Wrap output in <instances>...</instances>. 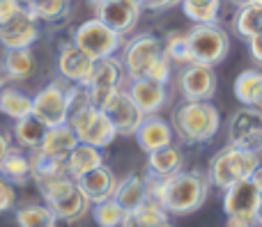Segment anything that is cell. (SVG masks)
<instances>
[{
  "instance_id": "cell-4",
  "label": "cell",
  "mask_w": 262,
  "mask_h": 227,
  "mask_svg": "<svg viewBox=\"0 0 262 227\" xmlns=\"http://www.w3.org/2000/svg\"><path fill=\"white\" fill-rule=\"evenodd\" d=\"M37 188H39L41 197H44V205H49L51 211L62 223L69 225L78 223L92 207V202L88 200L85 193L78 186V182L74 177H69V174L53 179V182L39 184Z\"/></svg>"
},
{
  "instance_id": "cell-35",
  "label": "cell",
  "mask_w": 262,
  "mask_h": 227,
  "mask_svg": "<svg viewBox=\"0 0 262 227\" xmlns=\"http://www.w3.org/2000/svg\"><path fill=\"white\" fill-rule=\"evenodd\" d=\"M124 216H127V211L122 209V205L115 197H108L104 202L92 205V218H95V223L99 227H120Z\"/></svg>"
},
{
  "instance_id": "cell-47",
  "label": "cell",
  "mask_w": 262,
  "mask_h": 227,
  "mask_svg": "<svg viewBox=\"0 0 262 227\" xmlns=\"http://www.w3.org/2000/svg\"><path fill=\"white\" fill-rule=\"evenodd\" d=\"M5 85V73H3V69H0V87Z\"/></svg>"
},
{
  "instance_id": "cell-25",
  "label": "cell",
  "mask_w": 262,
  "mask_h": 227,
  "mask_svg": "<svg viewBox=\"0 0 262 227\" xmlns=\"http://www.w3.org/2000/svg\"><path fill=\"white\" fill-rule=\"evenodd\" d=\"M35 67L37 62L30 48H5L3 64H0L5 81H28Z\"/></svg>"
},
{
  "instance_id": "cell-50",
  "label": "cell",
  "mask_w": 262,
  "mask_h": 227,
  "mask_svg": "<svg viewBox=\"0 0 262 227\" xmlns=\"http://www.w3.org/2000/svg\"><path fill=\"white\" fill-rule=\"evenodd\" d=\"M253 3H255V5H262V0H253Z\"/></svg>"
},
{
  "instance_id": "cell-1",
  "label": "cell",
  "mask_w": 262,
  "mask_h": 227,
  "mask_svg": "<svg viewBox=\"0 0 262 227\" xmlns=\"http://www.w3.org/2000/svg\"><path fill=\"white\" fill-rule=\"evenodd\" d=\"M207 193L209 177L200 172L180 170L168 179H157L147 174V195L154 197L172 216H186L198 211L207 200Z\"/></svg>"
},
{
  "instance_id": "cell-22",
  "label": "cell",
  "mask_w": 262,
  "mask_h": 227,
  "mask_svg": "<svg viewBox=\"0 0 262 227\" xmlns=\"http://www.w3.org/2000/svg\"><path fill=\"white\" fill-rule=\"evenodd\" d=\"M76 145H78L76 133H74V129L64 122V124H58V127H49L39 149L44 152V154L58 159V161H67V156L72 154V149Z\"/></svg>"
},
{
  "instance_id": "cell-23",
  "label": "cell",
  "mask_w": 262,
  "mask_h": 227,
  "mask_svg": "<svg viewBox=\"0 0 262 227\" xmlns=\"http://www.w3.org/2000/svg\"><path fill=\"white\" fill-rule=\"evenodd\" d=\"M184 165V156L175 145L161 147L147 154V174L157 179H168L172 174H177Z\"/></svg>"
},
{
  "instance_id": "cell-45",
  "label": "cell",
  "mask_w": 262,
  "mask_h": 227,
  "mask_svg": "<svg viewBox=\"0 0 262 227\" xmlns=\"http://www.w3.org/2000/svg\"><path fill=\"white\" fill-rule=\"evenodd\" d=\"M152 3H154V0H140V5H143V9H149V7H152Z\"/></svg>"
},
{
  "instance_id": "cell-33",
  "label": "cell",
  "mask_w": 262,
  "mask_h": 227,
  "mask_svg": "<svg viewBox=\"0 0 262 227\" xmlns=\"http://www.w3.org/2000/svg\"><path fill=\"white\" fill-rule=\"evenodd\" d=\"M18 227H58V216L49 205H26L16 209Z\"/></svg>"
},
{
  "instance_id": "cell-42",
  "label": "cell",
  "mask_w": 262,
  "mask_h": 227,
  "mask_svg": "<svg viewBox=\"0 0 262 227\" xmlns=\"http://www.w3.org/2000/svg\"><path fill=\"white\" fill-rule=\"evenodd\" d=\"M9 147H12V138H9L5 131H0V161L5 159V154L9 152Z\"/></svg>"
},
{
  "instance_id": "cell-19",
  "label": "cell",
  "mask_w": 262,
  "mask_h": 227,
  "mask_svg": "<svg viewBox=\"0 0 262 227\" xmlns=\"http://www.w3.org/2000/svg\"><path fill=\"white\" fill-rule=\"evenodd\" d=\"M172 138H175V131H172V124H168L163 117L159 115H145V119L140 122L138 131H136V142L143 152H154L161 149V147L172 145Z\"/></svg>"
},
{
  "instance_id": "cell-14",
  "label": "cell",
  "mask_w": 262,
  "mask_h": 227,
  "mask_svg": "<svg viewBox=\"0 0 262 227\" xmlns=\"http://www.w3.org/2000/svg\"><path fill=\"white\" fill-rule=\"evenodd\" d=\"M177 85H180L184 101H209L216 92L214 67L200 62L184 64V69L180 71V78H177Z\"/></svg>"
},
{
  "instance_id": "cell-41",
  "label": "cell",
  "mask_w": 262,
  "mask_h": 227,
  "mask_svg": "<svg viewBox=\"0 0 262 227\" xmlns=\"http://www.w3.org/2000/svg\"><path fill=\"white\" fill-rule=\"evenodd\" d=\"M175 5H182V0H154L149 9H152V12H163V9L175 7Z\"/></svg>"
},
{
  "instance_id": "cell-40",
  "label": "cell",
  "mask_w": 262,
  "mask_h": 227,
  "mask_svg": "<svg viewBox=\"0 0 262 227\" xmlns=\"http://www.w3.org/2000/svg\"><path fill=\"white\" fill-rule=\"evenodd\" d=\"M249 51H251V55H253L255 62L262 64V32L249 39Z\"/></svg>"
},
{
  "instance_id": "cell-32",
  "label": "cell",
  "mask_w": 262,
  "mask_h": 227,
  "mask_svg": "<svg viewBox=\"0 0 262 227\" xmlns=\"http://www.w3.org/2000/svg\"><path fill=\"white\" fill-rule=\"evenodd\" d=\"M235 32L242 37V39L249 41L251 37L260 35L262 32V5H242L239 12L235 16V23H232Z\"/></svg>"
},
{
  "instance_id": "cell-7",
  "label": "cell",
  "mask_w": 262,
  "mask_h": 227,
  "mask_svg": "<svg viewBox=\"0 0 262 227\" xmlns=\"http://www.w3.org/2000/svg\"><path fill=\"white\" fill-rule=\"evenodd\" d=\"M223 211L232 227H262V193L251 179L232 184L223 195Z\"/></svg>"
},
{
  "instance_id": "cell-2",
  "label": "cell",
  "mask_w": 262,
  "mask_h": 227,
  "mask_svg": "<svg viewBox=\"0 0 262 227\" xmlns=\"http://www.w3.org/2000/svg\"><path fill=\"white\" fill-rule=\"evenodd\" d=\"M221 115L212 101H184L172 113V131L184 145H203L219 133Z\"/></svg>"
},
{
  "instance_id": "cell-12",
  "label": "cell",
  "mask_w": 262,
  "mask_h": 227,
  "mask_svg": "<svg viewBox=\"0 0 262 227\" xmlns=\"http://www.w3.org/2000/svg\"><path fill=\"white\" fill-rule=\"evenodd\" d=\"M228 142L249 152H262V110L244 106L230 117Z\"/></svg>"
},
{
  "instance_id": "cell-3",
  "label": "cell",
  "mask_w": 262,
  "mask_h": 227,
  "mask_svg": "<svg viewBox=\"0 0 262 227\" xmlns=\"http://www.w3.org/2000/svg\"><path fill=\"white\" fill-rule=\"evenodd\" d=\"M67 124L74 129L78 142H85V145H95L99 149L113 145V140L118 138V131L111 124L108 115L101 108H97L95 104H90L85 96V90L81 87L78 96L74 99L72 110H69V119Z\"/></svg>"
},
{
  "instance_id": "cell-20",
  "label": "cell",
  "mask_w": 262,
  "mask_h": 227,
  "mask_svg": "<svg viewBox=\"0 0 262 227\" xmlns=\"http://www.w3.org/2000/svg\"><path fill=\"white\" fill-rule=\"evenodd\" d=\"M81 191L85 193V197L97 205V202H104L108 197L115 195V188H118V182L120 179L115 177V172L111 170V165H99V168L90 170L88 174H83L81 179H76Z\"/></svg>"
},
{
  "instance_id": "cell-16",
  "label": "cell",
  "mask_w": 262,
  "mask_h": 227,
  "mask_svg": "<svg viewBox=\"0 0 262 227\" xmlns=\"http://www.w3.org/2000/svg\"><path fill=\"white\" fill-rule=\"evenodd\" d=\"M140 14H143L140 0H101L99 5H95V16L124 37L136 30Z\"/></svg>"
},
{
  "instance_id": "cell-13",
  "label": "cell",
  "mask_w": 262,
  "mask_h": 227,
  "mask_svg": "<svg viewBox=\"0 0 262 227\" xmlns=\"http://www.w3.org/2000/svg\"><path fill=\"white\" fill-rule=\"evenodd\" d=\"M101 110L108 115V119L115 127L118 136H136L140 122L145 119L143 110H140L138 106H136V101L131 99L127 87H120V90L106 101Z\"/></svg>"
},
{
  "instance_id": "cell-34",
  "label": "cell",
  "mask_w": 262,
  "mask_h": 227,
  "mask_svg": "<svg viewBox=\"0 0 262 227\" xmlns=\"http://www.w3.org/2000/svg\"><path fill=\"white\" fill-rule=\"evenodd\" d=\"M182 12L193 23H216L221 0H182Z\"/></svg>"
},
{
  "instance_id": "cell-11",
  "label": "cell",
  "mask_w": 262,
  "mask_h": 227,
  "mask_svg": "<svg viewBox=\"0 0 262 227\" xmlns=\"http://www.w3.org/2000/svg\"><path fill=\"white\" fill-rule=\"evenodd\" d=\"M163 55V41L159 37L149 35H136L122 46V67L129 81L134 78H145L152 69V64Z\"/></svg>"
},
{
  "instance_id": "cell-43",
  "label": "cell",
  "mask_w": 262,
  "mask_h": 227,
  "mask_svg": "<svg viewBox=\"0 0 262 227\" xmlns=\"http://www.w3.org/2000/svg\"><path fill=\"white\" fill-rule=\"evenodd\" d=\"M251 182H253L255 186H258V191L262 193V163H260L258 168L253 170V174H251Z\"/></svg>"
},
{
  "instance_id": "cell-6",
  "label": "cell",
  "mask_w": 262,
  "mask_h": 227,
  "mask_svg": "<svg viewBox=\"0 0 262 227\" xmlns=\"http://www.w3.org/2000/svg\"><path fill=\"white\" fill-rule=\"evenodd\" d=\"M83 85H74L67 83L64 78L49 83L44 90H39L32 96V115L39 117L46 127H58L69 119V110H72L74 99L78 96Z\"/></svg>"
},
{
  "instance_id": "cell-48",
  "label": "cell",
  "mask_w": 262,
  "mask_h": 227,
  "mask_svg": "<svg viewBox=\"0 0 262 227\" xmlns=\"http://www.w3.org/2000/svg\"><path fill=\"white\" fill-rule=\"evenodd\" d=\"M88 3H90V5H99L101 0H88Z\"/></svg>"
},
{
  "instance_id": "cell-9",
  "label": "cell",
  "mask_w": 262,
  "mask_h": 227,
  "mask_svg": "<svg viewBox=\"0 0 262 227\" xmlns=\"http://www.w3.org/2000/svg\"><path fill=\"white\" fill-rule=\"evenodd\" d=\"M191 62L216 67L230 51V39L216 23H195L189 30Z\"/></svg>"
},
{
  "instance_id": "cell-46",
  "label": "cell",
  "mask_w": 262,
  "mask_h": 227,
  "mask_svg": "<svg viewBox=\"0 0 262 227\" xmlns=\"http://www.w3.org/2000/svg\"><path fill=\"white\" fill-rule=\"evenodd\" d=\"M232 3H235V5H239V7H242V5H251V3H253V0H232Z\"/></svg>"
},
{
  "instance_id": "cell-5",
  "label": "cell",
  "mask_w": 262,
  "mask_h": 227,
  "mask_svg": "<svg viewBox=\"0 0 262 227\" xmlns=\"http://www.w3.org/2000/svg\"><path fill=\"white\" fill-rule=\"evenodd\" d=\"M260 165L258 152H249L242 149V147H235L228 142L221 152L212 159L209 163V184L221 191L230 188L232 184L244 182V179H251L253 170Z\"/></svg>"
},
{
  "instance_id": "cell-51",
  "label": "cell",
  "mask_w": 262,
  "mask_h": 227,
  "mask_svg": "<svg viewBox=\"0 0 262 227\" xmlns=\"http://www.w3.org/2000/svg\"><path fill=\"white\" fill-rule=\"evenodd\" d=\"M228 227H232V225H228Z\"/></svg>"
},
{
  "instance_id": "cell-44",
  "label": "cell",
  "mask_w": 262,
  "mask_h": 227,
  "mask_svg": "<svg viewBox=\"0 0 262 227\" xmlns=\"http://www.w3.org/2000/svg\"><path fill=\"white\" fill-rule=\"evenodd\" d=\"M251 106H255L258 110H262V83H260V87L255 90V94H253V104Z\"/></svg>"
},
{
  "instance_id": "cell-17",
  "label": "cell",
  "mask_w": 262,
  "mask_h": 227,
  "mask_svg": "<svg viewBox=\"0 0 262 227\" xmlns=\"http://www.w3.org/2000/svg\"><path fill=\"white\" fill-rule=\"evenodd\" d=\"M95 62L90 55L83 48H78L74 41H67V44L60 46L58 53V71L60 76L67 83H74V85H85L88 78H90L92 69H95Z\"/></svg>"
},
{
  "instance_id": "cell-49",
  "label": "cell",
  "mask_w": 262,
  "mask_h": 227,
  "mask_svg": "<svg viewBox=\"0 0 262 227\" xmlns=\"http://www.w3.org/2000/svg\"><path fill=\"white\" fill-rule=\"evenodd\" d=\"M159 227H172L170 223H163V225H159Z\"/></svg>"
},
{
  "instance_id": "cell-31",
  "label": "cell",
  "mask_w": 262,
  "mask_h": 227,
  "mask_svg": "<svg viewBox=\"0 0 262 227\" xmlns=\"http://www.w3.org/2000/svg\"><path fill=\"white\" fill-rule=\"evenodd\" d=\"M23 5L35 14L37 21L46 23L64 21L72 9V0H23Z\"/></svg>"
},
{
  "instance_id": "cell-38",
  "label": "cell",
  "mask_w": 262,
  "mask_h": 227,
  "mask_svg": "<svg viewBox=\"0 0 262 227\" xmlns=\"http://www.w3.org/2000/svg\"><path fill=\"white\" fill-rule=\"evenodd\" d=\"M14 205H16V188H14L12 182H7L0 174V216L12 211Z\"/></svg>"
},
{
  "instance_id": "cell-29",
  "label": "cell",
  "mask_w": 262,
  "mask_h": 227,
  "mask_svg": "<svg viewBox=\"0 0 262 227\" xmlns=\"http://www.w3.org/2000/svg\"><path fill=\"white\" fill-rule=\"evenodd\" d=\"M30 165H32V182H35L37 186L69 174L64 161H58V159H53V156L44 154L39 147H37V149H30Z\"/></svg>"
},
{
  "instance_id": "cell-27",
  "label": "cell",
  "mask_w": 262,
  "mask_h": 227,
  "mask_svg": "<svg viewBox=\"0 0 262 227\" xmlns=\"http://www.w3.org/2000/svg\"><path fill=\"white\" fill-rule=\"evenodd\" d=\"M46 131H49V127H46L44 122H41L39 117H35V115H28V117L23 119H16L14 122V129H12V138L16 140L18 147H23V149H37V147H41V140H44Z\"/></svg>"
},
{
  "instance_id": "cell-15",
  "label": "cell",
  "mask_w": 262,
  "mask_h": 227,
  "mask_svg": "<svg viewBox=\"0 0 262 227\" xmlns=\"http://www.w3.org/2000/svg\"><path fill=\"white\" fill-rule=\"evenodd\" d=\"M39 37V21L23 5L12 18L0 23V44L5 48H30Z\"/></svg>"
},
{
  "instance_id": "cell-21",
  "label": "cell",
  "mask_w": 262,
  "mask_h": 227,
  "mask_svg": "<svg viewBox=\"0 0 262 227\" xmlns=\"http://www.w3.org/2000/svg\"><path fill=\"white\" fill-rule=\"evenodd\" d=\"M0 174L14 186H26L32 182V165H30V152L23 147H9L5 159L0 161Z\"/></svg>"
},
{
  "instance_id": "cell-28",
  "label": "cell",
  "mask_w": 262,
  "mask_h": 227,
  "mask_svg": "<svg viewBox=\"0 0 262 227\" xmlns=\"http://www.w3.org/2000/svg\"><path fill=\"white\" fill-rule=\"evenodd\" d=\"M168 216L170 214L154 197H147L138 209L127 211V216H124L120 227H159V225L168 223Z\"/></svg>"
},
{
  "instance_id": "cell-37",
  "label": "cell",
  "mask_w": 262,
  "mask_h": 227,
  "mask_svg": "<svg viewBox=\"0 0 262 227\" xmlns=\"http://www.w3.org/2000/svg\"><path fill=\"white\" fill-rule=\"evenodd\" d=\"M262 83V71L258 69H246L237 76L235 81V96L242 106H251L253 104V94Z\"/></svg>"
},
{
  "instance_id": "cell-30",
  "label": "cell",
  "mask_w": 262,
  "mask_h": 227,
  "mask_svg": "<svg viewBox=\"0 0 262 227\" xmlns=\"http://www.w3.org/2000/svg\"><path fill=\"white\" fill-rule=\"evenodd\" d=\"M32 96H28L26 92L16 90V87L3 85L0 87V113L9 119H23L28 115H32Z\"/></svg>"
},
{
  "instance_id": "cell-10",
  "label": "cell",
  "mask_w": 262,
  "mask_h": 227,
  "mask_svg": "<svg viewBox=\"0 0 262 227\" xmlns=\"http://www.w3.org/2000/svg\"><path fill=\"white\" fill-rule=\"evenodd\" d=\"M124 76H127V73H124L122 60H118L115 55L104 58V60H97L90 78H88V83L83 85L88 101L95 104L97 108H104L106 101L122 87Z\"/></svg>"
},
{
  "instance_id": "cell-24",
  "label": "cell",
  "mask_w": 262,
  "mask_h": 227,
  "mask_svg": "<svg viewBox=\"0 0 262 227\" xmlns=\"http://www.w3.org/2000/svg\"><path fill=\"white\" fill-rule=\"evenodd\" d=\"M67 172L69 177L74 179H81L83 174H88L90 170L99 168V165H104V152L99 149V147L95 145H85V142H78L76 147L72 149V154L67 156Z\"/></svg>"
},
{
  "instance_id": "cell-36",
  "label": "cell",
  "mask_w": 262,
  "mask_h": 227,
  "mask_svg": "<svg viewBox=\"0 0 262 227\" xmlns=\"http://www.w3.org/2000/svg\"><path fill=\"white\" fill-rule=\"evenodd\" d=\"M163 53L175 64H191V48H189V32H168L163 39Z\"/></svg>"
},
{
  "instance_id": "cell-39",
  "label": "cell",
  "mask_w": 262,
  "mask_h": 227,
  "mask_svg": "<svg viewBox=\"0 0 262 227\" xmlns=\"http://www.w3.org/2000/svg\"><path fill=\"white\" fill-rule=\"evenodd\" d=\"M23 7V0H0V23L12 18Z\"/></svg>"
},
{
  "instance_id": "cell-8",
  "label": "cell",
  "mask_w": 262,
  "mask_h": 227,
  "mask_svg": "<svg viewBox=\"0 0 262 227\" xmlns=\"http://www.w3.org/2000/svg\"><path fill=\"white\" fill-rule=\"evenodd\" d=\"M72 41L83 48L92 60H104L115 55L120 48H122L127 41H124V35H120L118 30H113L111 26H106L101 18H88L81 26L74 30Z\"/></svg>"
},
{
  "instance_id": "cell-26",
  "label": "cell",
  "mask_w": 262,
  "mask_h": 227,
  "mask_svg": "<svg viewBox=\"0 0 262 227\" xmlns=\"http://www.w3.org/2000/svg\"><path fill=\"white\" fill-rule=\"evenodd\" d=\"M115 200L122 205L124 211H134L147 200V177L143 174H127L122 182H118V188H115Z\"/></svg>"
},
{
  "instance_id": "cell-18",
  "label": "cell",
  "mask_w": 262,
  "mask_h": 227,
  "mask_svg": "<svg viewBox=\"0 0 262 227\" xmlns=\"http://www.w3.org/2000/svg\"><path fill=\"white\" fill-rule=\"evenodd\" d=\"M131 99L136 101L143 115H159L163 106L168 104V90L163 83L152 81V78H134L127 85Z\"/></svg>"
}]
</instances>
